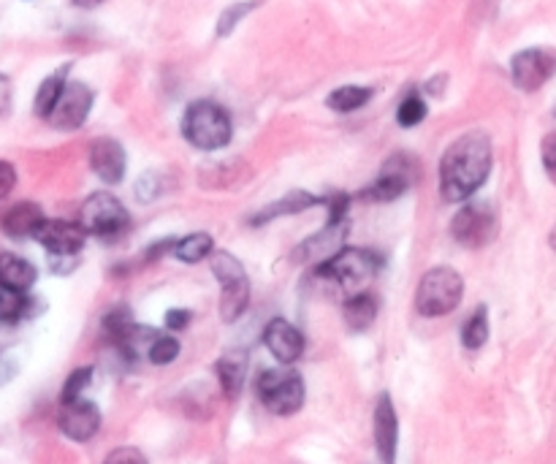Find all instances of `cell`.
Here are the masks:
<instances>
[{
	"label": "cell",
	"instance_id": "obj_1",
	"mask_svg": "<svg viewBox=\"0 0 556 464\" xmlns=\"http://www.w3.org/2000/svg\"><path fill=\"white\" fill-rule=\"evenodd\" d=\"M491 171V142L483 131L459 136L440 161V193L445 201H467Z\"/></svg>",
	"mask_w": 556,
	"mask_h": 464
},
{
	"label": "cell",
	"instance_id": "obj_2",
	"mask_svg": "<svg viewBox=\"0 0 556 464\" xmlns=\"http://www.w3.org/2000/svg\"><path fill=\"white\" fill-rule=\"evenodd\" d=\"M182 133L196 150H223L231 142V117L215 101H196L182 117Z\"/></svg>",
	"mask_w": 556,
	"mask_h": 464
},
{
	"label": "cell",
	"instance_id": "obj_3",
	"mask_svg": "<svg viewBox=\"0 0 556 464\" xmlns=\"http://www.w3.org/2000/svg\"><path fill=\"white\" fill-rule=\"evenodd\" d=\"M462 296V275L453 272L451 266H437V269L421 277L418 294H415V310L424 318H440V315L453 313L462 304Z\"/></svg>",
	"mask_w": 556,
	"mask_h": 464
},
{
	"label": "cell",
	"instance_id": "obj_4",
	"mask_svg": "<svg viewBox=\"0 0 556 464\" xmlns=\"http://www.w3.org/2000/svg\"><path fill=\"white\" fill-rule=\"evenodd\" d=\"M212 275L217 277V283L223 288L220 294V315L223 321L234 323L236 318H242L250 302V280H247L245 266L239 264L231 253L217 250L212 256Z\"/></svg>",
	"mask_w": 556,
	"mask_h": 464
},
{
	"label": "cell",
	"instance_id": "obj_5",
	"mask_svg": "<svg viewBox=\"0 0 556 464\" xmlns=\"http://www.w3.org/2000/svg\"><path fill=\"white\" fill-rule=\"evenodd\" d=\"M255 391L274 416H293L304 405V380L293 370H266L258 375Z\"/></svg>",
	"mask_w": 556,
	"mask_h": 464
},
{
	"label": "cell",
	"instance_id": "obj_6",
	"mask_svg": "<svg viewBox=\"0 0 556 464\" xmlns=\"http://www.w3.org/2000/svg\"><path fill=\"white\" fill-rule=\"evenodd\" d=\"M377 269H380V258L375 253L359 250V247H342L337 256L318 264V277L345 285V288H361L375 277Z\"/></svg>",
	"mask_w": 556,
	"mask_h": 464
},
{
	"label": "cell",
	"instance_id": "obj_7",
	"mask_svg": "<svg viewBox=\"0 0 556 464\" xmlns=\"http://www.w3.org/2000/svg\"><path fill=\"white\" fill-rule=\"evenodd\" d=\"M79 223L93 237H114L128 226V209L112 193H93L79 209Z\"/></svg>",
	"mask_w": 556,
	"mask_h": 464
},
{
	"label": "cell",
	"instance_id": "obj_8",
	"mask_svg": "<svg viewBox=\"0 0 556 464\" xmlns=\"http://www.w3.org/2000/svg\"><path fill=\"white\" fill-rule=\"evenodd\" d=\"M453 237L464 247H486L497 237V215L486 201H475L456 212L453 218Z\"/></svg>",
	"mask_w": 556,
	"mask_h": 464
},
{
	"label": "cell",
	"instance_id": "obj_9",
	"mask_svg": "<svg viewBox=\"0 0 556 464\" xmlns=\"http://www.w3.org/2000/svg\"><path fill=\"white\" fill-rule=\"evenodd\" d=\"M556 71V55L546 52V49H524L519 55L510 60V76L519 90L524 93H535L546 85L548 79Z\"/></svg>",
	"mask_w": 556,
	"mask_h": 464
},
{
	"label": "cell",
	"instance_id": "obj_10",
	"mask_svg": "<svg viewBox=\"0 0 556 464\" xmlns=\"http://www.w3.org/2000/svg\"><path fill=\"white\" fill-rule=\"evenodd\" d=\"M90 109H93V90L82 82H68L47 120L57 131H76L85 125Z\"/></svg>",
	"mask_w": 556,
	"mask_h": 464
},
{
	"label": "cell",
	"instance_id": "obj_11",
	"mask_svg": "<svg viewBox=\"0 0 556 464\" xmlns=\"http://www.w3.org/2000/svg\"><path fill=\"white\" fill-rule=\"evenodd\" d=\"M38 245H44L52 256H76L87 242V231L82 223L71 220H47L38 226L36 237Z\"/></svg>",
	"mask_w": 556,
	"mask_h": 464
},
{
	"label": "cell",
	"instance_id": "obj_12",
	"mask_svg": "<svg viewBox=\"0 0 556 464\" xmlns=\"http://www.w3.org/2000/svg\"><path fill=\"white\" fill-rule=\"evenodd\" d=\"M60 432L74 440V443H87L93 440L95 432L101 429V410L95 408L87 399H74V402H63L60 416H57Z\"/></svg>",
	"mask_w": 556,
	"mask_h": 464
},
{
	"label": "cell",
	"instance_id": "obj_13",
	"mask_svg": "<svg viewBox=\"0 0 556 464\" xmlns=\"http://www.w3.org/2000/svg\"><path fill=\"white\" fill-rule=\"evenodd\" d=\"M264 345L280 364H293V361L302 359L304 353L302 332L283 318L269 321V326L264 329Z\"/></svg>",
	"mask_w": 556,
	"mask_h": 464
},
{
	"label": "cell",
	"instance_id": "obj_14",
	"mask_svg": "<svg viewBox=\"0 0 556 464\" xmlns=\"http://www.w3.org/2000/svg\"><path fill=\"white\" fill-rule=\"evenodd\" d=\"M375 443L377 454L383 459V464L396 462V446H399V421H396L394 402L388 394L377 399L375 408Z\"/></svg>",
	"mask_w": 556,
	"mask_h": 464
},
{
	"label": "cell",
	"instance_id": "obj_15",
	"mask_svg": "<svg viewBox=\"0 0 556 464\" xmlns=\"http://www.w3.org/2000/svg\"><path fill=\"white\" fill-rule=\"evenodd\" d=\"M90 166L93 171L109 185H117V182L125 177V150L123 144L114 142V139H98L90 147Z\"/></svg>",
	"mask_w": 556,
	"mask_h": 464
},
{
	"label": "cell",
	"instance_id": "obj_16",
	"mask_svg": "<svg viewBox=\"0 0 556 464\" xmlns=\"http://www.w3.org/2000/svg\"><path fill=\"white\" fill-rule=\"evenodd\" d=\"M345 231L348 226L345 223H326L321 234H315L312 239H307L299 250H296V258H302V261H315V264H323V261H329L331 256H337L340 253L342 242H345Z\"/></svg>",
	"mask_w": 556,
	"mask_h": 464
},
{
	"label": "cell",
	"instance_id": "obj_17",
	"mask_svg": "<svg viewBox=\"0 0 556 464\" xmlns=\"http://www.w3.org/2000/svg\"><path fill=\"white\" fill-rule=\"evenodd\" d=\"M41 223H44V212H41V207L33 204V201H19L9 212H3V218H0V226H3V231H6L11 239L36 237Z\"/></svg>",
	"mask_w": 556,
	"mask_h": 464
},
{
	"label": "cell",
	"instance_id": "obj_18",
	"mask_svg": "<svg viewBox=\"0 0 556 464\" xmlns=\"http://www.w3.org/2000/svg\"><path fill=\"white\" fill-rule=\"evenodd\" d=\"M215 375L220 380V389L226 391L228 399L239 397L247 378V353L231 351L226 356H220L215 364Z\"/></svg>",
	"mask_w": 556,
	"mask_h": 464
},
{
	"label": "cell",
	"instance_id": "obj_19",
	"mask_svg": "<svg viewBox=\"0 0 556 464\" xmlns=\"http://www.w3.org/2000/svg\"><path fill=\"white\" fill-rule=\"evenodd\" d=\"M36 266L25 261L19 256H0V285L3 288H11V291H19V294H28L33 283H36Z\"/></svg>",
	"mask_w": 556,
	"mask_h": 464
},
{
	"label": "cell",
	"instance_id": "obj_20",
	"mask_svg": "<svg viewBox=\"0 0 556 464\" xmlns=\"http://www.w3.org/2000/svg\"><path fill=\"white\" fill-rule=\"evenodd\" d=\"M315 204H321L315 196L304 193V190H293V193H288V196H283V199H277L274 204L261 209V212L253 218V226H264L266 220L283 218V215H296V212H304V209L315 207Z\"/></svg>",
	"mask_w": 556,
	"mask_h": 464
},
{
	"label": "cell",
	"instance_id": "obj_21",
	"mask_svg": "<svg viewBox=\"0 0 556 464\" xmlns=\"http://www.w3.org/2000/svg\"><path fill=\"white\" fill-rule=\"evenodd\" d=\"M342 315H345V323H348L350 332H367L377 318L375 296L364 294V291H361V294H353L348 302H345Z\"/></svg>",
	"mask_w": 556,
	"mask_h": 464
},
{
	"label": "cell",
	"instance_id": "obj_22",
	"mask_svg": "<svg viewBox=\"0 0 556 464\" xmlns=\"http://www.w3.org/2000/svg\"><path fill=\"white\" fill-rule=\"evenodd\" d=\"M407 188H410V182L402 180V177H396V174L383 171V174H380L369 188L361 190V199L375 201V204H386V201L399 199Z\"/></svg>",
	"mask_w": 556,
	"mask_h": 464
},
{
	"label": "cell",
	"instance_id": "obj_23",
	"mask_svg": "<svg viewBox=\"0 0 556 464\" xmlns=\"http://www.w3.org/2000/svg\"><path fill=\"white\" fill-rule=\"evenodd\" d=\"M66 74H68V66L66 68H57L55 74L47 76L44 82H41V87H38L36 93V114L38 117H49L52 114V109H55L57 98L63 95V90H66Z\"/></svg>",
	"mask_w": 556,
	"mask_h": 464
},
{
	"label": "cell",
	"instance_id": "obj_24",
	"mask_svg": "<svg viewBox=\"0 0 556 464\" xmlns=\"http://www.w3.org/2000/svg\"><path fill=\"white\" fill-rule=\"evenodd\" d=\"M212 247H215V239L204 234V231H198V234H190V237L180 239L174 245V256L185 261V264H198V261L212 256Z\"/></svg>",
	"mask_w": 556,
	"mask_h": 464
},
{
	"label": "cell",
	"instance_id": "obj_25",
	"mask_svg": "<svg viewBox=\"0 0 556 464\" xmlns=\"http://www.w3.org/2000/svg\"><path fill=\"white\" fill-rule=\"evenodd\" d=\"M486 340H489V313H486V307H478L470 315V321L464 323L462 342L467 351H478L486 345Z\"/></svg>",
	"mask_w": 556,
	"mask_h": 464
},
{
	"label": "cell",
	"instance_id": "obj_26",
	"mask_svg": "<svg viewBox=\"0 0 556 464\" xmlns=\"http://www.w3.org/2000/svg\"><path fill=\"white\" fill-rule=\"evenodd\" d=\"M369 98H372V90H367V87H340V90H334V93L329 95V109L342 114L356 112V109H361V106L367 104Z\"/></svg>",
	"mask_w": 556,
	"mask_h": 464
},
{
	"label": "cell",
	"instance_id": "obj_27",
	"mask_svg": "<svg viewBox=\"0 0 556 464\" xmlns=\"http://www.w3.org/2000/svg\"><path fill=\"white\" fill-rule=\"evenodd\" d=\"M30 307H33V302H30L28 296L0 285V321L3 323L19 321V318L30 315Z\"/></svg>",
	"mask_w": 556,
	"mask_h": 464
},
{
	"label": "cell",
	"instance_id": "obj_28",
	"mask_svg": "<svg viewBox=\"0 0 556 464\" xmlns=\"http://www.w3.org/2000/svg\"><path fill=\"white\" fill-rule=\"evenodd\" d=\"M180 356V342L174 340L171 334H158L155 342L150 345V353H147V359L155 364V367H166L171 361Z\"/></svg>",
	"mask_w": 556,
	"mask_h": 464
},
{
	"label": "cell",
	"instance_id": "obj_29",
	"mask_svg": "<svg viewBox=\"0 0 556 464\" xmlns=\"http://www.w3.org/2000/svg\"><path fill=\"white\" fill-rule=\"evenodd\" d=\"M93 380V367H79L68 375V380L63 383V391H60V402H74V399H82L85 389Z\"/></svg>",
	"mask_w": 556,
	"mask_h": 464
},
{
	"label": "cell",
	"instance_id": "obj_30",
	"mask_svg": "<svg viewBox=\"0 0 556 464\" xmlns=\"http://www.w3.org/2000/svg\"><path fill=\"white\" fill-rule=\"evenodd\" d=\"M426 117V104L418 98V95H407L405 101L399 104V112H396V120L402 128H415L418 123H424Z\"/></svg>",
	"mask_w": 556,
	"mask_h": 464
},
{
	"label": "cell",
	"instance_id": "obj_31",
	"mask_svg": "<svg viewBox=\"0 0 556 464\" xmlns=\"http://www.w3.org/2000/svg\"><path fill=\"white\" fill-rule=\"evenodd\" d=\"M255 6H258L255 0H247V3H236V6L223 11V17H220V22H217V36H228V33H231V30H234L236 25H239V22L255 9Z\"/></svg>",
	"mask_w": 556,
	"mask_h": 464
},
{
	"label": "cell",
	"instance_id": "obj_32",
	"mask_svg": "<svg viewBox=\"0 0 556 464\" xmlns=\"http://www.w3.org/2000/svg\"><path fill=\"white\" fill-rule=\"evenodd\" d=\"M104 464H147L144 454L139 448H131V446H123V448H114L112 454L106 456Z\"/></svg>",
	"mask_w": 556,
	"mask_h": 464
},
{
	"label": "cell",
	"instance_id": "obj_33",
	"mask_svg": "<svg viewBox=\"0 0 556 464\" xmlns=\"http://www.w3.org/2000/svg\"><path fill=\"white\" fill-rule=\"evenodd\" d=\"M14 185H17V171L11 163L0 161V199H6L14 190Z\"/></svg>",
	"mask_w": 556,
	"mask_h": 464
},
{
	"label": "cell",
	"instance_id": "obj_34",
	"mask_svg": "<svg viewBox=\"0 0 556 464\" xmlns=\"http://www.w3.org/2000/svg\"><path fill=\"white\" fill-rule=\"evenodd\" d=\"M326 204H329V223H345V215H348L350 207L348 196H334Z\"/></svg>",
	"mask_w": 556,
	"mask_h": 464
},
{
	"label": "cell",
	"instance_id": "obj_35",
	"mask_svg": "<svg viewBox=\"0 0 556 464\" xmlns=\"http://www.w3.org/2000/svg\"><path fill=\"white\" fill-rule=\"evenodd\" d=\"M543 166H546L548 177L556 182V136H548L543 142Z\"/></svg>",
	"mask_w": 556,
	"mask_h": 464
},
{
	"label": "cell",
	"instance_id": "obj_36",
	"mask_svg": "<svg viewBox=\"0 0 556 464\" xmlns=\"http://www.w3.org/2000/svg\"><path fill=\"white\" fill-rule=\"evenodd\" d=\"M190 310H169L166 313V326H169L171 332H182V329H188L190 323Z\"/></svg>",
	"mask_w": 556,
	"mask_h": 464
},
{
	"label": "cell",
	"instance_id": "obj_37",
	"mask_svg": "<svg viewBox=\"0 0 556 464\" xmlns=\"http://www.w3.org/2000/svg\"><path fill=\"white\" fill-rule=\"evenodd\" d=\"M11 112V82L9 76L0 74V117Z\"/></svg>",
	"mask_w": 556,
	"mask_h": 464
},
{
	"label": "cell",
	"instance_id": "obj_38",
	"mask_svg": "<svg viewBox=\"0 0 556 464\" xmlns=\"http://www.w3.org/2000/svg\"><path fill=\"white\" fill-rule=\"evenodd\" d=\"M174 245H177V239H163V242H158V245L147 250V258H150V261H158V258H161L163 253H169V250H174Z\"/></svg>",
	"mask_w": 556,
	"mask_h": 464
},
{
	"label": "cell",
	"instance_id": "obj_39",
	"mask_svg": "<svg viewBox=\"0 0 556 464\" xmlns=\"http://www.w3.org/2000/svg\"><path fill=\"white\" fill-rule=\"evenodd\" d=\"M76 6H82V9H95V6H101L104 0H74Z\"/></svg>",
	"mask_w": 556,
	"mask_h": 464
}]
</instances>
